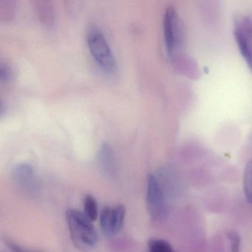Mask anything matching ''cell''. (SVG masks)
<instances>
[{
    "label": "cell",
    "mask_w": 252,
    "mask_h": 252,
    "mask_svg": "<svg viewBox=\"0 0 252 252\" xmlns=\"http://www.w3.org/2000/svg\"><path fill=\"white\" fill-rule=\"evenodd\" d=\"M149 252H175L169 242L159 238H152L148 242Z\"/></svg>",
    "instance_id": "obj_11"
},
{
    "label": "cell",
    "mask_w": 252,
    "mask_h": 252,
    "mask_svg": "<svg viewBox=\"0 0 252 252\" xmlns=\"http://www.w3.org/2000/svg\"><path fill=\"white\" fill-rule=\"evenodd\" d=\"M70 238L79 250L88 251L96 246L98 234L91 221L83 212L70 209L66 213Z\"/></svg>",
    "instance_id": "obj_1"
},
{
    "label": "cell",
    "mask_w": 252,
    "mask_h": 252,
    "mask_svg": "<svg viewBox=\"0 0 252 252\" xmlns=\"http://www.w3.org/2000/svg\"><path fill=\"white\" fill-rule=\"evenodd\" d=\"M84 212L91 221L96 220L98 216V204L95 197L91 194H87L84 199Z\"/></svg>",
    "instance_id": "obj_10"
},
{
    "label": "cell",
    "mask_w": 252,
    "mask_h": 252,
    "mask_svg": "<svg viewBox=\"0 0 252 252\" xmlns=\"http://www.w3.org/2000/svg\"><path fill=\"white\" fill-rule=\"evenodd\" d=\"M12 71L11 67L7 63L0 64V79L2 82H8L11 79Z\"/></svg>",
    "instance_id": "obj_14"
},
{
    "label": "cell",
    "mask_w": 252,
    "mask_h": 252,
    "mask_svg": "<svg viewBox=\"0 0 252 252\" xmlns=\"http://www.w3.org/2000/svg\"><path fill=\"white\" fill-rule=\"evenodd\" d=\"M88 43L93 57L104 70L114 71L116 67V59L111 48L102 32L94 27L88 34Z\"/></svg>",
    "instance_id": "obj_3"
},
{
    "label": "cell",
    "mask_w": 252,
    "mask_h": 252,
    "mask_svg": "<svg viewBox=\"0 0 252 252\" xmlns=\"http://www.w3.org/2000/svg\"><path fill=\"white\" fill-rule=\"evenodd\" d=\"M147 206L150 218L155 222H161L167 217L166 194L159 178L150 174L147 178Z\"/></svg>",
    "instance_id": "obj_2"
},
{
    "label": "cell",
    "mask_w": 252,
    "mask_h": 252,
    "mask_svg": "<svg viewBox=\"0 0 252 252\" xmlns=\"http://www.w3.org/2000/svg\"><path fill=\"white\" fill-rule=\"evenodd\" d=\"M96 160L102 172L107 176L114 178L118 174V164L116 156L110 144H101L96 153Z\"/></svg>",
    "instance_id": "obj_8"
},
{
    "label": "cell",
    "mask_w": 252,
    "mask_h": 252,
    "mask_svg": "<svg viewBox=\"0 0 252 252\" xmlns=\"http://www.w3.org/2000/svg\"><path fill=\"white\" fill-rule=\"evenodd\" d=\"M225 235L229 241L231 252H240L241 238L239 233L234 230H229L227 231Z\"/></svg>",
    "instance_id": "obj_12"
},
{
    "label": "cell",
    "mask_w": 252,
    "mask_h": 252,
    "mask_svg": "<svg viewBox=\"0 0 252 252\" xmlns=\"http://www.w3.org/2000/svg\"><path fill=\"white\" fill-rule=\"evenodd\" d=\"M234 37L246 64L252 71V18L239 17L234 23Z\"/></svg>",
    "instance_id": "obj_5"
},
{
    "label": "cell",
    "mask_w": 252,
    "mask_h": 252,
    "mask_svg": "<svg viewBox=\"0 0 252 252\" xmlns=\"http://www.w3.org/2000/svg\"><path fill=\"white\" fill-rule=\"evenodd\" d=\"M3 240L7 247L12 252H40L24 247V246H21L19 243L14 242V240H12V239L8 238L7 237H5Z\"/></svg>",
    "instance_id": "obj_13"
},
{
    "label": "cell",
    "mask_w": 252,
    "mask_h": 252,
    "mask_svg": "<svg viewBox=\"0 0 252 252\" xmlns=\"http://www.w3.org/2000/svg\"><path fill=\"white\" fill-rule=\"evenodd\" d=\"M243 191L248 203L252 206V160L246 164L243 175Z\"/></svg>",
    "instance_id": "obj_9"
},
{
    "label": "cell",
    "mask_w": 252,
    "mask_h": 252,
    "mask_svg": "<svg viewBox=\"0 0 252 252\" xmlns=\"http://www.w3.org/2000/svg\"><path fill=\"white\" fill-rule=\"evenodd\" d=\"M126 208L124 205L107 206L100 213V226L107 237L119 234L125 223Z\"/></svg>",
    "instance_id": "obj_6"
},
{
    "label": "cell",
    "mask_w": 252,
    "mask_h": 252,
    "mask_svg": "<svg viewBox=\"0 0 252 252\" xmlns=\"http://www.w3.org/2000/svg\"><path fill=\"white\" fill-rule=\"evenodd\" d=\"M163 34L166 49L169 54H173L181 48L184 39V32L181 20L174 7H168L165 11Z\"/></svg>",
    "instance_id": "obj_4"
},
{
    "label": "cell",
    "mask_w": 252,
    "mask_h": 252,
    "mask_svg": "<svg viewBox=\"0 0 252 252\" xmlns=\"http://www.w3.org/2000/svg\"><path fill=\"white\" fill-rule=\"evenodd\" d=\"M12 178L17 185L29 192H34L39 187L34 168L27 163H20L12 169Z\"/></svg>",
    "instance_id": "obj_7"
}]
</instances>
